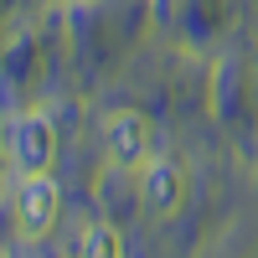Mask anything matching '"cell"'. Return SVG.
<instances>
[{
	"mask_svg": "<svg viewBox=\"0 0 258 258\" xmlns=\"http://www.w3.org/2000/svg\"><path fill=\"white\" fill-rule=\"evenodd\" d=\"M145 202L155 207V212H170L181 202V170L170 165V160H150L145 165Z\"/></svg>",
	"mask_w": 258,
	"mask_h": 258,
	"instance_id": "cell-4",
	"label": "cell"
},
{
	"mask_svg": "<svg viewBox=\"0 0 258 258\" xmlns=\"http://www.w3.org/2000/svg\"><path fill=\"white\" fill-rule=\"evenodd\" d=\"M57 212H62L57 181L47 176V170H26L21 186H16V227H21V238H47L52 222H57Z\"/></svg>",
	"mask_w": 258,
	"mask_h": 258,
	"instance_id": "cell-1",
	"label": "cell"
},
{
	"mask_svg": "<svg viewBox=\"0 0 258 258\" xmlns=\"http://www.w3.org/2000/svg\"><path fill=\"white\" fill-rule=\"evenodd\" d=\"M145 150H150V129H145L140 114H114L103 124V155L114 165H140Z\"/></svg>",
	"mask_w": 258,
	"mask_h": 258,
	"instance_id": "cell-2",
	"label": "cell"
},
{
	"mask_svg": "<svg viewBox=\"0 0 258 258\" xmlns=\"http://www.w3.org/2000/svg\"><path fill=\"white\" fill-rule=\"evenodd\" d=\"M83 258H124L119 232H114V227H88V238H83Z\"/></svg>",
	"mask_w": 258,
	"mask_h": 258,
	"instance_id": "cell-5",
	"label": "cell"
},
{
	"mask_svg": "<svg viewBox=\"0 0 258 258\" xmlns=\"http://www.w3.org/2000/svg\"><path fill=\"white\" fill-rule=\"evenodd\" d=\"M11 155L21 160V170H47L52 165V124L36 119V114L16 119V129H11Z\"/></svg>",
	"mask_w": 258,
	"mask_h": 258,
	"instance_id": "cell-3",
	"label": "cell"
}]
</instances>
